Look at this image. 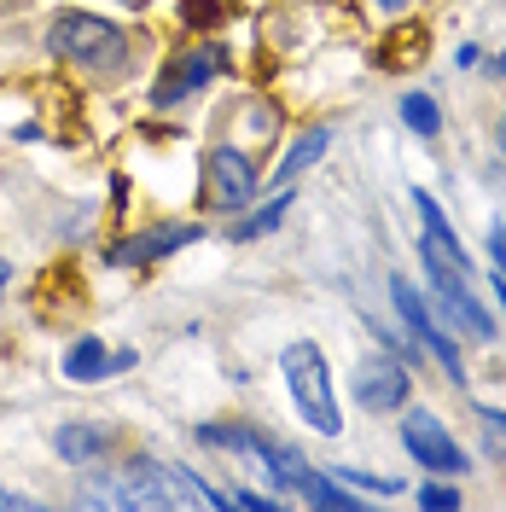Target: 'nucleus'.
<instances>
[{
  "label": "nucleus",
  "mask_w": 506,
  "mask_h": 512,
  "mask_svg": "<svg viewBox=\"0 0 506 512\" xmlns=\"http://www.w3.org/2000/svg\"><path fill=\"white\" fill-rule=\"evenodd\" d=\"M187 24H222V6H216V0H198L187 12Z\"/></svg>",
  "instance_id": "17"
},
{
  "label": "nucleus",
  "mask_w": 506,
  "mask_h": 512,
  "mask_svg": "<svg viewBox=\"0 0 506 512\" xmlns=\"http://www.w3.org/2000/svg\"><path fill=\"white\" fill-rule=\"evenodd\" d=\"M408 367L402 361H390V355H373V361H361V373H355V396L373 408V414H390V408H402L408 402Z\"/></svg>",
  "instance_id": "7"
},
{
  "label": "nucleus",
  "mask_w": 506,
  "mask_h": 512,
  "mask_svg": "<svg viewBox=\"0 0 506 512\" xmlns=\"http://www.w3.org/2000/svg\"><path fill=\"white\" fill-rule=\"evenodd\" d=\"M419 507H460V489H443V483H425V489H419Z\"/></svg>",
  "instance_id": "16"
},
{
  "label": "nucleus",
  "mask_w": 506,
  "mask_h": 512,
  "mask_svg": "<svg viewBox=\"0 0 506 512\" xmlns=\"http://www.w3.org/2000/svg\"><path fill=\"white\" fill-rule=\"evenodd\" d=\"M128 6H140V0H128Z\"/></svg>",
  "instance_id": "23"
},
{
  "label": "nucleus",
  "mask_w": 506,
  "mask_h": 512,
  "mask_svg": "<svg viewBox=\"0 0 506 512\" xmlns=\"http://www.w3.org/2000/svg\"><path fill=\"white\" fill-rule=\"evenodd\" d=\"M64 379H70V384H99V379H111V355H105V344H99V338L70 344V350H64Z\"/></svg>",
  "instance_id": "10"
},
{
  "label": "nucleus",
  "mask_w": 506,
  "mask_h": 512,
  "mask_svg": "<svg viewBox=\"0 0 506 512\" xmlns=\"http://www.w3.org/2000/svg\"><path fill=\"white\" fill-rule=\"evenodd\" d=\"M192 239H204V227L198 222H169V227H152V233H140L134 245H117L111 251V262H158V256H169V251H181V245H192Z\"/></svg>",
  "instance_id": "8"
},
{
  "label": "nucleus",
  "mask_w": 506,
  "mask_h": 512,
  "mask_svg": "<svg viewBox=\"0 0 506 512\" xmlns=\"http://www.w3.org/2000/svg\"><path fill=\"white\" fill-rule=\"evenodd\" d=\"M6 280H12V268H6V262H0V297H6Z\"/></svg>",
  "instance_id": "20"
},
{
  "label": "nucleus",
  "mask_w": 506,
  "mask_h": 512,
  "mask_svg": "<svg viewBox=\"0 0 506 512\" xmlns=\"http://www.w3.org/2000/svg\"><path fill=\"white\" fill-rule=\"evenodd\" d=\"M495 140H501V158H506V117H501V128H495Z\"/></svg>",
  "instance_id": "21"
},
{
  "label": "nucleus",
  "mask_w": 506,
  "mask_h": 512,
  "mask_svg": "<svg viewBox=\"0 0 506 512\" xmlns=\"http://www.w3.org/2000/svg\"><path fill=\"white\" fill-rule=\"evenodd\" d=\"M338 478L361 483V489H373V495H402V483H396V478H367V472H355V466H338Z\"/></svg>",
  "instance_id": "14"
},
{
  "label": "nucleus",
  "mask_w": 506,
  "mask_h": 512,
  "mask_svg": "<svg viewBox=\"0 0 506 512\" xmlns=\"http://www.w3.org/2000/svg\"><path fill=\"white\" fill-rule=\"evenodd\" d=\"M413 210H419V227H425V239H419L425 274H431V286H437V303H443L448 326H454L460 338H472V344H489V338H495V320H489V309L472 297V262L460 251L448 216L437 210L431 192H413Z\"/></svg>",
  "instance_id": "1"
},
{
  "label": "nucleus",
  "mask_w": 506,
  "mask_h": 512,
  "mask_svg": "<svg viewBox=\"0 0 506 512\" xmlns=\"http://www.w3.org/2000/svg\"><path fill=\"white\" fill-rule=\"evenodd\" d=\"M204 175H210V204L216 210H245L256 198V163L245 152H233V146H216L204 158Z\"/></svg>",
  "instance_id": "6"
},
{
  "label": "nucleus",
  "mask_w": 506,
  "mask_h": 512,
  "mask_svg": "<svg viewBox=\"0 0 506 512\" xmlns=\"http://www.w3.org/2000/svg\"><path fill=\"white\" fill-rule=\"evenodd\" d=\"M483 419H489V431H495V437L506 443V414H495V408H483Z\"/></svg>",
  "instance_id": "19"
},
{
  "label": "nucleus",
  "mask_w": 506,
  "mask_h": 512,
  "mask_svg": "<svg viewBox=\"0 0 506 512\" xmlns=\"http://www.w3.org/2000/svg\"><path fill=\"white\" fill-rule=\"evenodd\" d=\"M285 210H291V192H280L274 204H262L256 216H245V222L233 227V239H239V245H251V239H262V233H274V227L285 222Z\"/></svg>",
  "instance_id": "12"
},
{
  "label": "nucleus",
  "mask_w": 506,
  "mask_h": 512,
  "mask_svg": "<svg viewBox=\"0 0 506 512\" xmlns=\"http://www.w3.org/2000/svg\"><path fill=\"white\" fill-rule=\"evenodd\" d=\"M402 123H408L413 134H425V140H431V134H443V111H437V99H431V94H408V99H402Z\"/></svg>",
  "instance_id": "13"
},
{
  "label": "nucleus",
  "mask_w": 506,
  "mask_h": 512,
  "mask_svg": "<svg viewBox=\"0 0 506 512\" xmlns=\"http://www.w3.org/2000/svg\"><path fill=\"white\" fill-rule=\"evenodd\" d=\"M489 256H495V291H501V309H506V233H489Z\"/></svg>",
  "instance_id": "15"
},
{
  "label": "nucleus",
  "mask_w": 506,
  "mask_h": 512,
  "mask_svg": "<svg viewBox=\"0 0 506 512\" xmlns=\"http://www.w3.org/2000/svg\"><path fill=\"white\" fill-rule=\"evenodd\" d=\"M0 507H18V512H24V507H35V501H30V495H18V489H0Z\"/></svg>",
  "instance_id": "18"
},
{
  "label": "nucleus",
  "mask_w": 506,
  "mask_h": 512,
  "mask_svg": "<svg viewBox=\"0 0 506 512\" xmlns=\"http://www.w3.org/2000/svg\"><path fill=\"white\" fill-rule=\"evenodd\" d=\"M390 297H396V315L408 320V332L431 350V361H437L454 384H466V361H460V344H454V326L431 315V303H425L408 280H390Z\"/></svg>",
  "instance_id": "4"
},
{
  "label": "nucleus",
  "mask_w": 506,
  "mask_h": 512,
  "mask_svg": "<svg viewBox=\"0 0 506 512\" xmlns=\"http://www.w3.org/2000/svg\"><path fill=\"white\" fill-rule=\"evenodd\" d=\"M402 448L419 460V472H437V478H460L466 472V448L448 437V425L437 414H408L402 419Z\"/></svg>",
  "instance_id": "5"
},
{
  "label": "nucleus",
  "mask_w": 506,
  "mask_h": 512,
  "mask_svg": "<svg viewBox=\"0 0 506 512\" xmlns=\"http://www.w3.org/2000/svg\"><path fill=\"white\" fill-rule=\"evenodd\" d=\"M495 64H501V76H506V47H501V59H495Z\"/></svg>",
  "instance_id": "22"
},
{
  "label": "nucleus",
  "mask_w": 506,
  "mask_h": 512,
  "mask_svg": "<svg viewBox=\"0 0 506 512\" xmlns=\"http://www.w3.org/2000/svg\"><path fill=\"white\" fill-rule=\"evenodd\" d=\"M53 448H59V460H70V466H94L99 454L111 448V431L105 425H88V419H70V425H59Z\"/></svg>",
  "instance_id": "9"
},
{
  "label": "nucleus",
  "mask_w": 506,
  "mask_h": 512,
  "mask_svg": "<svg viewBox=\"0 0 506 512\" xmlns=\"http://www.w3.org/2000/svg\"><path fill=\"white\" fill-rule=\"evenodd\" d=\"M280 379L291 384V402L297 414L315 425L320 437H338L344 431V414H338V396H332V367H326V350L297 338L280 350Z\"/></svg>",
  "instance_id": "2"
},
{
  "label": "nucleus",
  "mask_w": 506,
  "mask_h": 512,
  "mask_svg": "<svg viewBox=\"0 0 506 512\" xmlns=\"http://www.w3.org/2000/svg\"><path fill=\"white\" fill-rule=\"evenodd\" d=\"M326 146H332V128H309V134H297V146L280 158V169H274V181H291V175H303L309 163L326 158Z\"/></svg>",
  "instance_id": "11"
},
{
  "label": "nucleus",
  "mask_w": 506,
  "mask_h": 512,
  "mask_svg": "<svg viewBox=\"0 0 506 512\" xmlns=\"http://www.w3.org/2000/svg\"><path fill=\"white\" fill-rule=\"evenodd\" d=\"M47 53H59L70 64H88V70H117L128 53V35L111 18H94V12H59L47 24Z\"/></svg>",
  "instance_id": "3"
}]
</instances>
